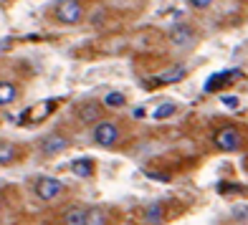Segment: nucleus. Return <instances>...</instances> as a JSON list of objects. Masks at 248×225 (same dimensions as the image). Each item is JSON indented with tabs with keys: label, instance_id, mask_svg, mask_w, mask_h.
<instances>
[{
	"label": "nucleus",
	"instance_id": "obj_19",
	"mask_svg": "<svg viewBox=\"0 0 248 225\" xmlns=\"http://www.w3.org/2000/svg\"><path fill=\"white\" fill-rule=\"evenodd\" d=\"M144 175H147V177H155V180H162V182H167V180H170L167 175H157V172H144Z\"/></svg>",
	"mask_w": 248,
	"mask_h": 225
},
{
	"label": "nucleus",
	"instance_id": "obj_17",
	"mask_svg": "<svg viewBox=\"0 0 248 225\" xmlns=\"http://www.w3.org/2000/svg\"><path fill=\"white\" fill-rule=\"evenodd\" d=\"M175 104H167V106H160V109H157L155 111V119H165V117H170V114H175Z\"/></svg>",
	"mask_w": 248,
	"mask_h": 225
},
{
	"label": "nucleus",
	"instance_id": "obj_18",
	"mask_svg": "<svg viewBox=\"0 0 248 225\" xmlns=\"http://www.w3.org/2000/svg\"><path fill=\"white\" fill-rule=\"evenodd\" d=\"M216 0H187V5L190 8H195V10H205V8H210Z\"/></svg>",
	"mask_w": 248,
	"mask_h": 225
},
{
	"label": "nucleus",
	"instance_id": "obj_16",
	"mask_svg": "<svg viewBox=\"0 0 248 225\" xmlns=\"http://www.w3.org/2000/svg\"><path fill=\"white\" fill-rule=\"evenodd\" d=\"M124 104H127V96H124L122 91H109L104 96V106H109V109H119Z\"/></svg>",
	"mask_w": 248,
	"mask_h": 225
},
{
	"label": "nucleus",
	"instance_id": "obj_11",
	"mask_svg": "<svg viewBox=\"0 0 248 225\" xmlns=\"http://www.w3.org/2000/svg\"><path fill=\"white\" fill-rule=\"evenodd\" d=\"M107 220H109V212L101 205H89L84 212V225H107Z\"/></svg>",
	"mask_w": 248,
	"mask_h": 225
},
{
	"label": "nucleus",
	"instance_id": "obj_15",
	"mask_svg": "<svg viewBox=\"0 0 248 225\" xmlns=\"http://www.w3.org/2000/svg\"><path fill=\"white\" fill-rule=\"evenodd\" d=\"M165 220V208L160 205V202H155V205H150L147 210H144V223L150 225H160Z\"/></svg>",
	"mask_w": 248,
	"mask_h": 225
},
{
	"label": "nucleus",
	"instance_id": "obj_14",
	"mask_svg": "<svg viewBox=\"0 0 248 225\" xmlns=\"http://www.w3.org/2000/svg\"><path fill=\"white\" fill-rule=\"evenodd\" d=\"M84 212L86 208L84 205H74L63 212V225H84Z\"/></svg>",
	"mask_w": 248,
	"mask_h": 225
},
{
	"label": "nucleus",
	"instance_id": "obj_6",
	"mask_svg": "<svg viewBox=\"0 0 248 225\" xmlns=\"http://www.w3.org/2000/svg\"><path fill=\"white\" fill-rule=\"evenodd\" d=\"M69 144H71V139L66 137L63 132H51V134H46V137L38 142V152L43 157H56V154L69 150Z\"/></svg>",
	"mask_w": 248,
	"mask_h": 225
},
{
	"label": "nucleus",
	"instance_id": "obj_4",
	"mask_svg": "<svg viewBox=\"0 0 248 225\" xmlns=\"http://www.w3.org/2000/svg\"><path fill=\"white\" fill-rule=\"evenodd\" d=\"M33 193H36V197L43 200V202H53L56 197H61L63 182H61L59 177L43 175V177H36V182H33Z\"/></svg>",
	"mask_w": 248,
	"mask_h": 225
},
{
	"label": "nucleus",
	"instance_id": "obj_7",
	"mask_svg": "<svg viewBox=\"0 0 248 225\" xmlns=\"http://www.w3.org/2000/svg\"><path fill=\"white\" fill-rule=\"evenodd\" d=\"M104 114V106L99 104V101H84V104L76 106V117L81 124H96Z\"/></svg>",
	"mask_w": 248,
	"mask_h": 225
},
{
	"label": "nucleus",
	"instance_id": "obj_12",
	"mask_svg": "<svg viewBox=\"0 0 248 225\" xmlns=\"http://www.w3.org/2000/svg\"><path fill=\"white\" fill-rule=\"evenodd\" d=\"M18 157H20L18 144H13V142H0V167H10V165H16Z\"/></svg>",
	"mask_w": 248,
	"mask_h": 225
},
{
	"label": "nucleus",
	"instance_id": "obj_8",
	"mask_svg": "<svg viewBox=\"0 0 248 225\" xmlns=\"http://www.w3.org/2000/svg\"><path fill=\"white\" fill-rule=\"evenodd\" d=\"M20 96V86L10 78H0V106L16 104V99Z\"/></svg>",
	"mask_w": 248,
	"mask_h": 225
},
{
	"label": "nucleus",
	"instance_id": "obj_3",
	"mask_svg": "<svg viewBox=\"0 0 248 225\" xmlns=\"http://www.w3.org/2000/svg\"><path fill=\"white\" fill-rule=\"evenodd\" d=\"M119 127H117V121H111V119H99L94 129H92V139L94 144H99V147H114V144L119 142Z\"/></svg>",
	"mask_w": 248,
	"mask_h": 225
},
{
	"label": "nucleus",
	"instance_id": "obj_5",
	"mask_svg": "<svg viewBox=\"0 0 248 225\" xmlns=\"http://www.w3.org/2000/svg\"><path fill=\"white\" fill-rule=\"evenodd\" d=\"M167 41L177 48H193L198 43V30L190 26V23H175L167 33Z\"/></svg>",
	"mask_w": 248,
	"mask_h": 225
},
{
	"label": "nucleus",
	"instance_id": "obj_9",
	"mask_svg": "<svg viewBox=\"0 0 248 225\" xmlns=\"http://www.w3.org/2000/svg\"><path fill=\"white\" fill-rule=\"evenodd\" d=\"M243 74L241 71H223V74H216V76H210V81L205 84V91L213 94V91H218V89L223 86H231V81H235V78H241Z\"/></svg>",
	"mask_w": 248,
	"mask_h": 225
},
{
	"label": "nucleus",
	"instance_id": "obj_10",
	"mask_svg": "<svg viewBox=\"0 0 248 225\" xmlns=\"http://www.w3.org/2000/svg\"><path fill=\"white\" fill-rule=\"evenodd\" d=\"M185 74H187L185 63H172L167 71H162L157 78H152V84H155V86H157V84H177L180 78H185Z\"/></svg>",
	"mask_w": 248,
	"mask_h": 225
},
{
	"label": "nucleus",
	"instance_id": "obj_1",
	"mask_svg": "<svg viewBox=\"0 0 248 225\" xmlns=\"http://www.w3.org/2000/svg\"><path fill=\"white\" fill-rule=\"evenodd\" d=\"M53 20L61 26H78L84 20V5L78 0H56Z\"/></svg>",
	"mask_w": 248,
	"mask_h": 225
},
{
	"label": "nucleus",
	"instance_id": "obj_13",
	"mask_svg": "<svg viewBox=\"0 0 248 225\" xmlns=\"http://www.w3.org/2000/svg\"><path fill=\"white\" fill-rule=\"evenodd\" d=\"M71 172L76 177H92L94 175V160H89V157H84V160H74L71 162Z\"/></svg>",
	"mask_w": 248,
	"mask_h": 225
},
{
	"label": "nucleus",
	"instance_id": "obj_2",
	"mask_svg": "<svg viewBox=\"0 0 248 225\" xmlns=\"http://www.w3.org/2000/svg\"><path fill=\"white\" fill-rule=\"evenodd\" d=\"M213 142H216V147L223 150V152H238L243 147V134H241L238 127L225 124L213 134Z\"/></svg>",
	"mask_w": 248,
	"mask_h": 225
}]
</instances>
